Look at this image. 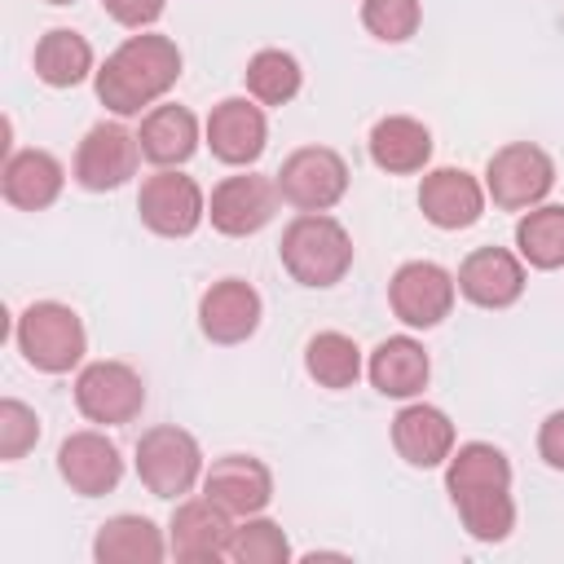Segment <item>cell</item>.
I'll return each mask as SVG.
<instances>
[{
  "mask_svg": "<svg viewBox=\"0 0 564 564\" xmlns=\"http://www.w3.org/2000/svg\"><path fill=\"white\" fill-rule=\"evenodd\" d=\"M181 79V48L167 35H128L97 70V101L128 119L141 115L145 106H154L159 97H167V88H176Z\"/></svg>",
  "mask_w": 564,
  "mask_h": 564,
  "instance_id": "1",
  "label": "cell"
},
{
  "mask_svg": "<svg viewBox=\"0 0 564 564\" xmlns=\"http://www.w3.org/2000/svg\"><path fill=\"white\" fill-rule=\"evenodd\" d=\"M458 291L476 308H511L524 295V260L507 247H476L458 264Z\"/></svg>",
  "mask_w": 564,
  "mask_h": 564,
  "instance_id": "17",
  "label": "cell"
},
{
  "mask_svg": "<svg viewBox=\"0 0 564 564\" xmlns=\"http://www.w3.org/2000/svg\"><path fill=\"white\" fill-rule=\"evenodd\" d=\"M137 216L150 234L159 238H189L203 216H207V198H203V185L176 167H159L154 176L141 181V194H137Z\"/></svg>",
  "mask_w": 564,
  "mask_h": 564,
  "instance_id": "6",
  "label": "cell"
},
{
  "mask_svg": "<svg viewBox=\"0 0 564 564\" xmlns=\"http://www.w3.org/2000/svg\"><path fill=\"white\" fill-rule=\"evenodd\" d=\"M555 189V163L533 141H511L485 163V194L502 212H529Z\"/></svg>",
  "mask_w": 564,
  "mask_h": 564,
  "instance_id": "5",
  "label": "cell"
},
{
  "mask_svg": "<svg viewBox=\"0 0 564 564\" xmlns=\"http://www.w3.org/2000/svg\"><path fill=\"white\" fill-rule=\"evenodd\" d=\"M203 494L229 516H260L273 502V471L251 454H225L203 471Z\"/></svg>",
  "mask_w": 564,
  "mask_h": 564,
  "instance_id": "15",
  "label": "cell"
},
{
  "mask_svg": "<svg viewBox=\"0 0 564 564\" xmlns=\"http://www.w3.org/2000/svg\"><path fill=\"white\" fill-rule=\"evenodd\" d=\"M229 560L234 564H286L291 542L278 520L242 516V524H234V538H229Z\"/></svg>",
  "mask_w": 564,
  "mask_h": 564,
  "instance_id": "31",
  "label": "cell"
},
{
  "mask_svg": "<svg viewBox=\"0 0 564 564\" xmlns=\"http://www.w3.org/2000/svg\"><path fill=\"white\" fill-rule=\"evenodd\" d=\"M75 405L88 423L119 427L132 423L145 405V383L128 361H93L75 379Z\"/></svg>",
  "mask_w": 564,
  "mask_h": 564,
  "instance_id": "9",
  "label": "cell"
},
{
  "mask_svg": "<svg viewBox=\"0 0 564 564\" xmlns=\"http://www.w3.org/2000/svg\"><path fill=\"white\" fill-rule=\"evenodd\" d=\"M101 9H106L119 26L145 31L150 22H159V13L167 9V0H101Z\"/></svg>",
  "mask_w": 564,
  "mask_h": 564,
  "instance_id": "34",
  "label": "cell"
},
{
  "mask_svg": "<svg viewBox=\"0 0 564 564\" xmlns=\"http://www.w3.org/2000/svg\"><path fill=\"white\" fill-rule=\"evenodd\" d=\"M137 141H141V159H150L154 167H176L198 150V119L176 101L150 106Z\"/></svg>",
  "mask_w": 564,
  "mask_h": 564,
  "instance_id": "23",
  "label": "cell"
},
{
  "mask_svg": "<svg viewBox=\"0 0 564 564\" xmlns=\"http://www.w3.org/2000/svg\"><path fill=\"white\" fill-rule=\"evenodd\" d=\"M242 79H247L251 101H260V106H286V101L300 93L304 70H300V62H295L286 48H260V53L247 62Z\"/></svg>",
  "mask_w": 564,
  "mask_h": 564,
  "instance_id": "29",
  "label": "cell"
},
{
  "mask_svg": "<svg viewBox=\"0 0 564 564\" xmlns=\"http://www.w3.org/2000/svg\"><path fill=\"white\" fill-rule=\"evenodd\" d=\"M212 154L229 167H251L264 145H269V123H264V110L260 101H247V97H225L212 106L207 115V128H203Z\"/></svg>",
  "mask_w": 564,
  "mask_h": 564,
  "instance_id": "13",
  "label": "cell"
},
{
  "mask_svg": "<svg viewBox=\"0 0 564 564\" xmlns=\"http://www.w3.org/2000/svg\"><path fill=\"white\" fill-rule=\"evenodd\" d=\"M516 251L533 269H564V203H538L516 220Z\"/></svg>",
  "mask_w": 564,
  "mask_h": 564,
  "instance_id": "27",
  "label": "cell"
},
{
  "mask_svg": "<svg viewBox=\"0 0 564 564\" xmlns=\"http://www.w3.org/2000/svg\"><path fill=\"white\" fill-rule=\"evenodd\" d=\"M137 163H141V141L137 132H128L123 123H93L75 150V181L93 194H106V189H119L137 176Z\"/></svg>",
  "mask_w": 564,
  "mask_h": 564,
  "instance_id": "11",
  "label": "cell"
},
{
  "mask_svg": "<svg viewBox=\"0 0 564 564\" xmlns=\"http://www.w3.org/2000/svg\"><path fill=\"white\" fill-rule=\"evenodd\" d=\"M538 454H542L546 467L564 471V410H555V414L542 419V427H538Z\"/></svg>",
  "mask_w": 564,
  "mask_h": 564,
  "instance_id": "35",
  "label": "cell"
},
{
  "mask_svg": "<svg viewBox=\"0 0 564 564\" xmlns=\"http://www.w3.org/2000/svg\"><path fill=\"white\" fill-rule=\"evenodd\" d=\"M35 75L48 88H75L93 75V44L70 31V26H53L40 35L35 44Z\"/></svg>",
  "mask_w": 564,
  "mask_h": 564,
  "instance_id": "26",
  "label": "cell"
},
{
  "mask_svg": "<svg viewBox=\"0 0 564 564\" xmlns=\"http://www.w3.org/2000/svg\"><path fill=\"white\" fill-rule=\"evenodd\" d=\"M370 163L388 176H410V172H423L427 159H432V132L410 119V115H388L370 128Z\"/></svg>",
  "mask_w": 564,
  "mask_h": 564,
  "instance_id": "22",
  "label": "cell"
},
{
  "mask_svg": "<svg viewBox=\"0 0 564 564\" xmlns=\"http://www.w3.org/2000/svg\"><path fill=\"white\" fill-rule=\"evenodd\" d=\"M304 370H308L313 383H322L330 392H344L361 375V348L344 330H317L304 344Z\"/></svg>",
  "mask_w": 564,
  "mask_h": 564,
  "instance_id": "28",
  "label": "cell"
},
{
  "mask_svg": "<svg viewBox=\"0 0 564 564\" xmlns=\"http://www.w3.org/2000/svg\"><path fill=\"white\" fill-rule=\"evenodd\" d=\"M445 489L449 498L476 494V489H511V463L489 441H467L445 458Z\"/></svg>",
  "mask_w": 564,
  "mask_h": 564,
  "instance_id": "25",
  "label": "cell"
},
{
  "mask_svg": "<svg viewBox=\"0 0 564 564\" xmlns=\"http://www.w3.org/2000/svg\"><path fill=\"white\" fill-rule=\"evenodd\" d=\"M40 441V419L31 405H22L18 397H4L0 401V458L4 463H18L26 449H35Z\"/></svg>",
  "mask_w": 564,
  "mask_h": 564,
  "instance_id": "33",
  "label": "cell"
},
{
  "mask_svg": "<svg viewBox=\"0 0 564 564\" xmlns=\"http://www.w3.org/2000/svg\"><path fill=\"white\" fill-rule=\"evenodd\" d=\"M13 339H18V352L26 357V366H35L44 375L75 370L84 361V348H88L79 313L70 304H57V300H35L31 308H22Z\"/></svg>",
  "mask_w": 564,
  "mask_h": 564,
  "instance_id": "3",
  "label": "cell"
},
{
  "mask_svg": "<svg viewBox=\"0 0 564 564\" xmlns=\"http://www.w3.org/2000/svg\"><path fill=\"white\" fill-rule=\"evenodd\" d=\"M454 291H458V278L436 260H405L388 282V304L405 326L432 330L449 317Z\"/></svg>",
  "mask_w": 564,
  "mask_h": 564,
  "instance_id": "8",
  "label": "cell"
},
{
  "mask_svg": "<svg viewBox=\"0 0 564 564\" xmlns=\"http://www.w3.org/2000/svg\"><path fill=\"white\" fill-rule=\"evenodd\" d=\"M48 4H75V0H48Z\"/></svg>",
  "mask_w": 564,
  "mask_h": 564,
  "instance_id": "36",
  "label": "cell"
},
{
  "mask_svg": "<svg viewBox=\"0 0 564 564\" xmlns=\"http://www.w3.org/2000/svg\"><path fill=\"white\" fill-rule=\"evenodd\" d=\"M419 212L436 229H467L485 212V185L463 167H432L419 185Z\"/></svg>",
  "mask_w": 564,
  "mask_h": 564,
  "instance_id": "18",
  "label": "cell"
},
{
  "mask_svg": "<svg viewBox=\"0 0 564 564\" xmlns=\"http://www.w3.org/2000/svg\"><path fill=\"white\" fill-rule=\"evenodd\" d=\"M260 313H264L260 291L251 282H242V278H220L198 300V326H203V335L212 344H242V339H251L256 326H260Z\"/></svg>",
  "mask_w": 564,
  "mask_h": 564,
  "instance_id": "16",
  "label": "cell"
},
{
  "mask_svg": "<svg viewBox=\"0 0 564 564\" xmlns=\"http://www.w3.org/2000/svg\"><path fill=\"white\" fill-rule=\"evenodd\" d=\"M229 538H234V516L216 507L207 494L189 498L172 511L167 524V551L185 564H216L229 560Z\"/></svg>",
  "mask_w": 564,
  "mask_h": 564,
  "instance_id": "12",
  "label": "cell"
},
{
  "mask_svg": "<svg viewBox=\"0 0 564 564\" xmlns=\"http://www.w3.org/2000/svg\"><path fill=\"white\" fill-rule=\"evenodd\" d=\"M273 181L295 212H330L348 194V163L330 145H304L282 159Z\"/></svg>",
  "mask_w": 564,
  "mask_h": 564,
  "instance_id": "7",
  "label": "cell"
},
{
  "mask_svg": "<svg viewBox=\"0 0 564 564\" xmlns=\"http://www.w3.org/2000/svg\"><path fill=\"white\" fill-rule=\"evenodd\" d=\"M278 181L273 176H260V172H238V176H225L212 198H207V216H212V229L225 234V238H251L260 234L273 216H278Z\"/></svg>",
  "mask_w": 564,
  "mask_h": 564,
  "instance_id": "10",
  "label": "cell"
},
{
  "mask_svg": "<svg viewBox=\"0 0 564 564\" xmlns=\"http://www.w3.org/2000/svg\"><path fill=\"white\" fill-rule=\"evenodd\" d=\"M66 185V167L48 154V150H18L4 159V172H0V194L9 207L18 212H44L57 203Z\"/></svg>",
  "mask_w": 564,
  "mask_h": 564,
  "instance_id": "20",
  "label": "cell"
},
{
  "mask_svg": "<svg viewBox=\"0 0 564 564\" xmlns=\"http://www.w3.org/2000/svg\"><path fill=\"white\" fill-rule=\"evenodd\" d=\"M167 555V542L154 520L145 516H110L93 538L97 564H159Z\"/></svg>",
  "mask_w": 564,
  "mask_h": 564,
  "instance_id": "24",
  "label": "cell"
},
{
  "mask_svg": "<svg viewBox=\"0 0 564 564\" xmlns=\"http://www.w3.org/2000/svg\"><path fill=\"white\" fill-rule=\"evenodd\" d=\"M419 0H361V26L383 40V44H401L419 31Z\"/></svg>",
  "mask_w": 564,
  "mask_h": 564,
  "instance_id": "32",
  "label": "cell"
},
{
  "mask_svg": "<svg viewBox=\"0 0 564 564\" xmlns=\"http://www.w3.org/2000/svg\"><path fill=\"white\" fill-rule=\"evenodd\" d=\"M366 375L375 383V392L383 397H397V401H410L427 388V375H432V361L423 352L419 339L410 335H392L383 344H375L370 361H366Z\"/></svg>",
  "mask_w": 564,
  "mask_h": 564,
  "instance_id": "21",
  "label": "cell"
},
{
  "mask_svg": "<svg viewBox=\"0 0 564 564\" xmlns=\"http://www.w3.org/2000/svg\"><path fill=\"white\" fill-rule=\"evenodd\" d=\"M278 260L282 269L313 291H326L335 282H344V273L352 269V238L348 229L326 216V212H300L278 242Z\"/></svg>",
  "mask_w": 564,
  "mask_h": 564,
  "instance_id": "2",
  "label": "cell"
},
{
  "mask_svg": "<svg viewBox=\"0 0 564 564\" xmlns=\"http://www.w3.org/2000/svg\"><path fill=\"white\" fill-rule=\"evenodd\" d=\"M137 476L154 498H181L203 480V449L185 427L159 423L137 441Z\"/></svg>",
  "mask_w": 564,
  "mask_h": 564,
  "instance_id": "4",
  "label": "cell"
},
{
  "mask_svg": "<svg viewBox=\"0 0 564 564\" xmlns=\"http://www.w3.org/2000/svg\"><path fill=\"white\" fill-rule=\"evenodd\" d=\"M57 471L79 498H101L123 480V458L106 432H70L57 449Z\"/></svg>",
  "mask_w": 564,
  "mask_h": 564,
  "instance_id": "14",
  "label": "cell"
},
{
  "mask_svg": "<svg viewBox=\"0 0 564 564\" xmlns=\"http://www.w3.org/2000/svg\"><path fill=\"white\" fill-rule=\"evenodd\" d=\"M392 445L410 467H441L454 454V423L427 401H410L392 419Z\"/></svg>",
  "mask_w": 564,
  "mask_h": 564,
  "instance_id": "19",
  "label": "cell"
},
{
  "mask_svg": "<svg viewBox=\"0 0 564 564\" xmlns=\"http://www.w3.org/2000/svg\"><path fill=\"white\" fill-rule=\"evenodd\" d=\"M449 502L458 507V520L476 542H502L516 529L511 489H476V494H463V498H449Z\"/></svg>",
  "mask_w": 564,
  "mask_h": 564,
  "instance_id": "30",
  "label": "cell"
}]
</instances>
